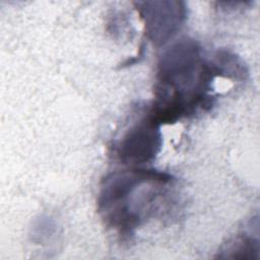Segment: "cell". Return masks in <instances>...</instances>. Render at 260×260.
<instances>
[{
  "label": "cell",
  "instance_id": "6da1fadb",
  "mask_svg": "<svg viewBox=\"0 0 260 260\" xmlns=\"http://www.w3.org/2000/svg\"><path fill=\"white\" fill-rule=\"evenodd\" d=\"M147 38L156 45L168 42L183 25L186 8L182 2L159 1L139 3Z\"/></svg>",
  "mask_w": 260,
  "mask_h": 260
},
{
  "label": "cell",
  "instance_id": "7a4b0ae2",
  "mask_svg": "<svg viewBox=\"0 0 260 260\" xmlns=\"http://www.w3.org/2000/svg\"><path fill=\"white\" fill-rule=\"evenodd\" d=\"M160 146L158 124L147 118L124 135L118 144L117 154L124 164H144L154 158Z\"/></svg>",
  "mask_w": 260,
  "mask_h": 260
}]
</instances>
